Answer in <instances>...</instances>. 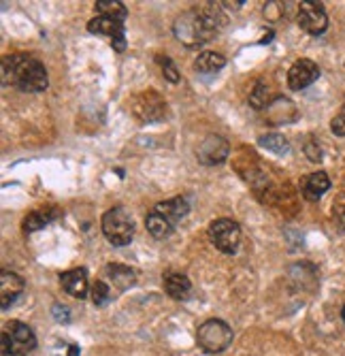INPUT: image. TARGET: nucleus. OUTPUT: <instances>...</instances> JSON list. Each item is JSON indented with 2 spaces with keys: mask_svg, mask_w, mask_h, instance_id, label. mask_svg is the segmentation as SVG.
<instances>
[{
  "mask_svg": "<svg viewBox=\"0 0 345 356\" xmlns=\"http://www.w3.org/2000/svg\"><path fill=\"white\" fill-rule=\"evenodd\" d=\"M155 62L160 64V69H162V75H165V79H169L171 83H179L181 75H179V71H177V67H175V62H173L169 56H165V54H158V56H155Z\"/></svg>",
  "mask_w": 345,
  "mask_h": 356,
  "instance_id": "393cba45",
  "label": "nucleus"
},
{
  "mask_svg": "<svg viewBox=\"0 0 345 356\" xmlns=\"http://www.w3.org/2000/svg\"><path fill=\"white\" fill-rule=\"evenodd\" d=\"M133 113L143 124H153V122L165 120V115H167L165 96L155 90H145V92L137 94L133 99Z\"/></svg>",
  "mask_w": 345,
  "mask_h": 356,
  "instance_id": "6e6552de",
  "label": "nucleus"
},
{
  "mask_svg": "<svg viewBox=\"0 0 345 356\" xmlns=\"http://www.w3.org/2000/svg\"><path fill=\"white\" fill-rule=\"evenodd\" d=\"M51 316L56 322H60V325H69L71 322V312L67 305H62V303H53L51 305Z\"/></svg>",
  "mask_w": 345,
  "mask_h": 356,
  "instance_id": "cd10ccee",
  "label": "nucleus"
},
{
  "mask_svg": "<svg viewBox=\"0 0 345 356\" xmlns=\"http://www.w3.org/2000/svg\"><path fill=\"white\" fill-rule=\"evenodd\" d=\"M286 111H288V113H296L294 105H292L288 99H284V96H279V99H275V101L267 107V118H269V122H271L273 126L294 122L290 115H286Z\"/></svg>",
  "mask_w": 345,
  "mask_h": 356,
  "instance_id": "6ab92c4d",
  "label": "nucleus"
},
{
  "mask_svg": "<svg viewBox=\"0 0 345 356\" xmlns=\"http://www.w3.org/2000/svg\"><path fill=\"white\" fill-rule=\"evenodd\" d=\"M0 75H3V86L17 88L22 92H43L49 86L45 64L30 56V54H9L3 56L0 64Z\"/></svg>",
  "mask_w": 345,
  "mask_h": 356,
  "instance_id": "f03ea898",
  "label": "nucleus"
},
{
  "mask_svg": "<svg viewBox=\"0 0 345 356\" xmlns=\"http://www.w3.org/2000/svg\"><path fill=\"white\" fill-rule=\"evenodd\" d=\"M90 295H92V303L96 305V307H105V305H109L111 299H113L111 288H109L103 280H96V282L92 284Z\"/></svg>",
  "mask_w": 345,
  "mask_h": 356,
  "instance_id": "b1692460",
  "label": "nucleus"
},
{
  "mask_svg": "<svg viewBox=\"0 0 345 356\" xmlns=\"http://www.w3.org/2000/svg\"><path fill=\"white\" fill-rule=\"evenodd\" d=\"M60 286L65 290L67 295L75 297V299H85L87 293H90V282H87V271L83 267H77V269H71V271H65L60 275Z\"/></svg>",
  "mask_w": 345,
  "mask_h": 356,
  "instance_id": "4468645a",
  "label": "nucleus"
},
{
  "mask_svg": "<svg viewBox=\"0 0 345 356\" xmlns=\"http://www.w3.org/2000/svg\"><path fill=\"white\" fill-rule=\"evenodd\" d=\"M333 216H335V220H337V224L341 226V229H345V197L343 199H337Z\"/></svg>",
  "mask_w": 345,
  "mask_h": 356,
  "instance_id": "c756f323",
  "label": "nucleus"
},
{
  "mask_svg": "<svg viewBox=\"0 0 345 356\" xmlns=\"http://www.w3.org/2000/svg\"><path fill=\"white\" fill-rule=\"evenodd\" d=\"M318 77H320V67H318V64L313 62V60L301 58L288 69V88L294 90V92H301V90L309 88Z\"/></svg>",
  "mask_w": 345,
  "mask_h": 356,
  "instance_id": "f8f14e48",
  "label": "nucleus"
},
{
  "mask_svg": "<svg viewBox=\"0 0 345 356\" xmlns=\"http://www.w3.org/2000/svg\"><path fill=\"white\" fill-rule=\"evenodd\" d=\"M341 318H343V322H345V305H343V309H341Z\"/></svg>",
  "mask_w": 345,
  "mask_h": 356,
  "instance_id": "7c9ffc66",
  "label": "nucleus"
},
{
  "mask_svg": "<svg viewBox=\"0 0 345 356\" xmlns=\"http://www.w3.org/2000/svg\"><path fill=\"white\" fill-rule=\"evenodd\" d=\"M328 190H330V177H328L324 171L309 173V175L301 181V194L305 197V201H309V203L320 201Z\"/></svg>",
  "mask_w": 345,
  "mask_h": 356,
  "instance_id": "2eb2a0df",
  "label": "nucleus"
},
{
  "mask_svg": "<svg viewBox=\"0 0 345 356\" xmlns=\"http://www.w3.org/2000/svg\"><path fill=\"white\" fill-rule=\"evenodd\" d=\"M87 30L92 35H103L111 39V47L115 51H124L126 49V32H124V22L119 19H111V17H92L87 22Z\"/></svg>",
  "mask_w": 345,
  "mask_h": 356,
  "instance_id": "9b49d317",
  "label": "nucleus"
},
{
  "mask_svg": "<svg viewBox=\"0 0 345 356\" xmlns=\"http://www.w3.org/2000/svg\"><path fill=\"white\" fill-rule=\"evenodd\" d=\"M258 145L264 147V149H269V152H273V154H277V156H286V154H290V143H288V139H286L284 135H277V133L262 135V137L258 139Z\"/></svg>",
  "mask_w": 345,
  "mask_h": 356,
  "instance_id": "4be33fe9",
  "label": "nucleus"
},
{
  "mask_svg": "<svg viewBox=\"0 0 345 356\" xmlns=\"http://www.w3.org/2000/svg\"><path fill=\"white\" fill-rule=\"evenodd\" d=\"M330 131L337 135V137H345V113H339L333 118L330 122Z\"/></svg>",
  "mask_w": 345,
  "mask_h": 356,
  "instance_id": "c85d7f7f",
  "label": "nucleus"
},
{
  "mask_svg": "<svg viewBox=\"0 0 345 356\" xmlns=\"http://www.w3.org/2000/svg\"><path fill=\"white\" fill-rule=\"evenodd\" d=\"M303 149H305V156L311 160V163H320V160H322V147L318 145V141H316V139L305 141Z\"/></svg>",
  "mask_w": 345,
  "mask_h": 356,
  "instance_id": "bb28decb",
  "label": "nucleus"
},
{
  "mask_svg": "<svg viewBox=\"0 0 345 356\" xmlns=\"http://www.w3.org/2000/svg\"><path fill=\"white\" fill-rule=\"evenodd\" d=\"M230 156V143L219 137V135H209L201 141L199 149H196V158L199 163L205 167H215V165H222L224 160Z\"/></svg>",
  "mask_w": 345,
  "mask_h": 356,
  "instance_id": "9d476101",
  "label": "nucleus"
},
{
  "mask_svg": "<svg viewBox=\"0 0 345 356\" xmlns=\"http://www.w3.org/2000/svg\"><path fill=\"white\" fill-rule=\"evenodd\" d=\"M165 290L167 295L175 301H185L192 293V282L183 273H169L165 277Z\"/></svg>",
  "mask_w": 345,
  "mask_h": 356,
  "instance_id": "f3484780",
  "label": "nucleus"
},
{
  "mask_svg": "<svg viewBox=\"0 0 345 356\" xmlns=\"http://www.w3.org/2000/svg\"><path fill=\"white\" fill-rule=\"evenodd\" d=\"M298 26L311 37H320L328 28V15L322 3L316 0H303L298 5Z\"/></svg>",
  "mask_w": 345,
  "mask_h": 356,
  "instance_id": "1a4fd4ad",
  "label": "nucleus"
},
{
  "mask_svg": "<svg viewBox=\"0 0 345 356\" xmlns=\"http://www.w3.org/2000/svg\"><path fill=\"white\" fill-rule=\"evenodd\" d=\"M58 218H62V209L56 207V205H49V207H39L35 211H30L22 226H24V231L26 233H35V231H41L45 229V226H49L51 222H56Z\"/></svg>",
  "mask_w": 345,
  "mask_h": 356,
  "instance_id": "dca6fc26",
  "label": "nucleus"
},
{
  "mask_svg": "<svg viewBox=\"0 0 345 356\" xmlns=\"http://www.w3.org/2000/svg\"><path fill=\"white\" fill-rule=\"evenodd\" d=\"M271 103H273V101H271V88H269L264 81H258V83L254 86V90L249 92V105H252L256 111H262V109H267Z\"/></svg>",
  "mask_w": 345,
  "mask_h": 356,
  "instance_id": "5701e85b",
  "label": "nucleus"
},
{
  "mask_svg": "<svg viewBox=\"0 0 345 356\" xmlns=\"http://www.w3.org/2000/svg\"><path fill=\"white\" fill-rule=\"evenodd\" d=\"M79 346L77 343H71V341H58L51 356H79Z\"/></svg>",
  "mask_w": 345,
  "mask_h": 356,
  "instance_id": "a878e982",
  "label": "nucleus"
},
{
  "mask_svg": "<svg viewBox=\"0 0 345 356\" xmlns=\"http://www.w3.org/2000/svg\"><path fill=\"white\" fill-rule=\"evenodd\" d=\"M209 241L224 254H235L241 243V229L239 224L230 218H219L213 220L207 229Z\"/></svg>",
  "mask_w": 345,
  "mask_h": 356,
  "instance_id": "0eeeda50",
  "label": "nucleus"
},
{
  "mask_svg": "<svg viewBox=\"0 0 345 356\" xmlns=\"http://www.w3.org/2000/svg\"><path fill=\"white\" fill-rule=\"evenodd\" d=\"M101 229L107 241L115 248L128 245L135 237V222L124 207H111L101 220Z\"/></svg>",
  "mask_w": 345,
  "mask_h": 356,
  "instance_id": "20e7f679",
  "label": "nucleus"
},
{
  "mask_svg": "<svg viewBox=\"0 0 345 356\" xmlns=\"http://www.w3.org/2000/svg\"><path fill=\"white\" fill-rule=\"evenodd\" d=\"M226 67V58L217 51H203L196 56L194 60V71L196 73H205V75H211V73H217Z\"/></svg>",
  "mask_w": 345,
  "mask_h": 356,
  "instance_id": "aec40b11",
  "label": "nucleus"
},
{
  "mask_svg": "<svg viewBox=\"0 0 345 356\" xmlns=\"http://www.w3.org/2000/svg\"><path fill=\"white\" fill-rule=\"evenodd\" d=\"M26 282L19 273L15 271H3L0 273V307L5 312L19 299V295L24 293Z\"/></svg>",
  "mask_w": 345,
  "mask_h": 356,
  "instance_id": "ddd939ff",
  "label": "nucleus"
},
{
  "mask_svg": "<svg viewBox=\"0 0 345 356\" xmlns=\"http://www.w3.org/2000/svg\"><path fill=\"white\" fill-rule=\"evenodd\" d=\"M37 348V335L19 320H9L3 327V356H28Z\"/></svg>",
  "mask_w": 345,
  "mask_h": 356,
  "instance_id": "39448f33",
  "label": "nucleus"
},
{
  "mask_svg": "<svg viewBox=\"0 0 345 356\" xmlns=\"http://www.w3.org/2000/svg\"><path fill=\"white\" fill-rule=\"evenodd\" d=\"M105 273L109 277V282L117 288V290H128L137 284V271L126 267V265H107Z\"/></svg>",
  "mask_w": 345,
  "mask_h": 356,
  "instance_id": "a211bd4d",
  "label": "nucleus"
},
{
  "mask_svg": "<svg viewBox=\"0 0 345 356\" xmlns=\"http://www.w3.org/2000/svg\"><path fill=\"white\" fill-rule=\"evenodd\" d=\"M94 11H96L101 17H111V19H119L124 22L128 15V9L119 0H96L94 3Z\"/></svg>",
  "mask_w": 345,
  "mask_h": 356,
  "instance_id": "412c9836",
  "label": "nucleus"
},
{
  "mask_svg": "<svg viewBox=\"0 0 345 356\" xmlns=\"http://www.w3.org/2000/svg\"><path fill=\"white\" fill-rule=\"evenodd\" d=\"M222 22L224 17L219 13V5L205 3L203 7L181 13L173 24V35L179 43L194 49L209 43L217 35Z\"/></svg>",
  "mask_w": 345,
  "mask_h": 356,
  "instance_id": "f257e3e1",
  "label": "nucleus"
},
{
  "mask_svg": "<svg viewBox=\"0 0 345 356\" xmlns=\"http://www.w3.org/2000/svg\"><path fill=\"white\" fill-rule=\"evenodd\" d=\"M196 341L201 350L209 354H219L233 343V329L224 320H217V318L205 320L196 331Z\"/></svg>",
  "mask_w": 345,
  "mask_h": 356,
  "instance_id": "423d86ee",
  "label": "nucleus"
},
{
  "mask_svg": "<svg viewBox=\"0 0 345 356\" xmlns=\"http://www.w3.org/2000/svg\"><path fill=\"white\" fill-rule=\"evenodd\" d=\"M187 213H190V205H187V201L181 197H175V199H169V201H162V203L155 205L147 213L145 226L155 239H167L169 235H173L175 226Z\"/></svg>",
  "mask_w": 345,
  "mask_h": 356,
  "instance_id": "7ed1b4c3",
  "label": "nucleus"
}]
</instances>
